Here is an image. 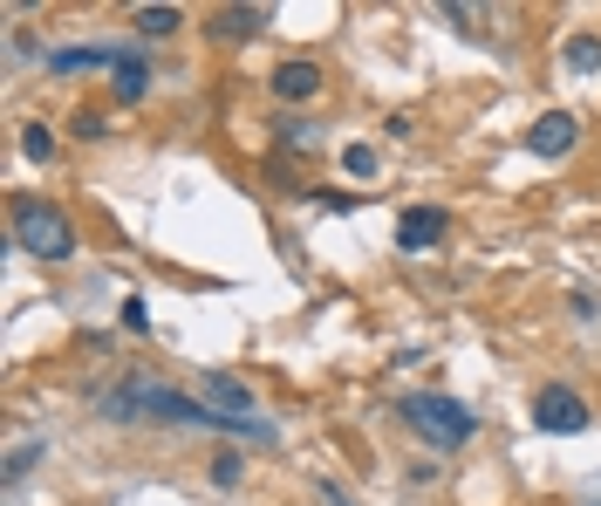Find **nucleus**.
<instances>
[{
    "label": "nucleus",
    "mask_w": 601,
    "mask_h": 506,
    "mask_svg": "<svg viewBox=\"0 0 601 506\" xmlns=\"http://www.w3.org/2000/svg\"><path fill=\"white\" fill-rule=\"evenodd\" d=\"M8 219H14V246L21 253H35V261H48V267L75 261V226H69L62 206H48V198H14Z\"/></svg>",
    "instance_id": "f257e3e1"
},
{
    "label": "nucleus",
    "mask_w": 601,
    "mask_h": 506,
    "mask_svg": "<svg viewBox=\"0 0 601 506\" xmlns=\"http://www.w3.org/2000/svg\"><path fill=\"white\" fill-rule=\"evenodd\" d=\"M404 424H410V432H417V438H424L431 451H458L465 438H472V432H479V418H472V411H465V403H458V397H431V390L404 403Z\"/></svg>",
    "instance_id": "f03ea898"
},
{
    "label": "nucleus",
    "mask_w": 601,
    "mask_h": 506,
    "mask_svg": "<svg viewBox=\"0 0 601 506\" xmlns=\"http://www.w3.org/2000/svg\"><path fill=\"white\" fill-rule=\"evenodd\" d=\"M533 424H540V432H561V438L588 432V397L574 390V384H546L533 397Z\"/></svg>",
    "instance_id": "7ed1b4c3"
},
{
    "label": "nucleus",
    "mask_w": 601,
    "mask_h": 506,
    "mask_svg": "<svg viewBox=\"0 0 601 506\" xmlns=\"http://www.w3.org/2000/svg\"><path fill=\"white\" fill-rule=\"evenodd\" d=\"M574 137H581V123H574L567 110H546L533 131H527V150H533V158H567Z\"/></svg>",
    "instance_id": "20e7f679"
},
{
    "label": "nucleus",
    "mask_w": 601,
    "mask_h": 506,
    "mask_svg": "<svg viewBox=\"0 0 601 506\" xmlns=\"http://www.w3.org/2000/svg\"><path fill=\"white\" fill-rule=\"evenodd\" d=\"M437 240H444V213H437V206H410V213L397 219V246H404V253H431Z\"/></svg>",
    "instance_id": "39448f33"
},
{
    "label": "nucleus",
    "mask_w": 601,
    "mask_h": 506,
    "mask_svg": "<svg viewBox=\"0 0 601 506\" xmlns=\"http://www.w3.org/2000/svg\"><path fill=\"white\" fill-rule=\"evenodd\" d=\"M274 96H280V104H308V96H322V69L315 62H280L274 69Z\"/></svg>",
    "instance_id": "423d86ee"
},
{
    "label": "nucleus",
    "mask_w": 601,
    "mask_h": 506,
    "mask_svg": "<svg viewBox=\"0 0 601 506\" xmlns=\"http://www.w3.org/2000/svg\"><path fill=\"white\" fill-rule=\"evenodd\" d=\"M205 403H219L226 418H253V390L226 370H205Z\"/></svg>",
    "instance_id": "0eeeda50"
},
{
    "label": "nucleus",
    "mask_w": 601,
    "mask_h": 506,
    "mask_svg": "<svg viewBox=\"0 0 601 506\" xmlns=\"http://www.w3.org/2000/svg\"><path fill=\"white\" fill-rule=\"evenodd\" d=\"M117 104H144V89H151V69H144V56L137 48H117Z\"/></svg>",
    "instance_id": "6e6552de"
},
{
    "label": "nucleus",
    "mask_w": 601,
    "mask_h": 506,
    "mask_svg": "<svg viewBox=\"0 0 601 506\" xmlns=\"http://www.w3.org/2000/svg\"><path fill=\"white\" fill-rule=\"evenodd\" d=\"M267 28V8H219L213 14V35L219 41H247V35H260Z\"/></svg>",
    "instance_id": "1a4fd4ad"
},
{
    "label": "nucleus",
    "mask_w": 601,
    "mask_h": 506,
    "mask_svg": "<svg viewBox=\"0 0 601 506\" xmlns=\"http://www.w3.org/2000/svg\"><path fill=\"white\" fill-rule=\"evenodd\" d=\"M56 75H83V69H117V48H56L48 56Z\"/></svg>",
    "instance_id": "9d476101"
},
{
    "label": "nucleus",
    "mask_w": 601,
    "mask_h": 506,
    "mask_svg": "<svg viewBox=\"0 0 601 506\" xmlns=\"http://www.w3.org/2000/svg\"><path fill=\"white\" fill-rule=\"evenodd\" d=\"M561 56H567V69H574V75H594V69H601V35H574Z\"/></svg>",
    "instance_id": "9b49d317"
},
{
    "label": "nucleus",
    "mask_w": 601,
    "mask_h": 506,
    "mask_svg": "<svg viewBox=\"0 0 601 506\" xmlns=\"http://www.w3.org/2000/svg\"><path fill=\"white\" fill-rule=\"evenodd\" d=\"M21 158L48 165V158H56V131H48V123H28V131H21Z\"/></svg>",
    "instance_id": "f8f14e48"
},
{
    "label": "nucleus",
    "mask_w": 601,
    "mask_h": 506,
    "mask_svg": "<svg viewBox=\"0 0 601 506\" xmlns=\"http://www.w3.org/2000/svg\"><path fill=\"white\" fill-rule=\"evenodd\" d=\"M178 28V8H137V35L144 41H158V35H171Z\"/></svg>",
    "instance_id": "ddd939ff"
},
{
    "label": "nucleus",
    "mask_w": 601,
    "mask_h": 506,
    "mask_svg": "<svg viewBox=\"0 0 601 506\" xmlns=\"http://www.w3.org/2000/svg\"><path fill=\"white\" fill-rule=\"evenodd\" d=\"M41 451H48L41 438H28V445H14V451H8V466H0V472H8V486H14V479H28V466L41 459Z\"/></svg>",
    "instance_id": "4468645a"
},
{
    "label": "nucleus",
    "mask_w": 601,
    "mask_h": 506,
    "mask_svg": "<svg viewBox=\"0 0 601 506\" xmlns=\"http://www.w3.org/2000/svg\"><path fill=\"white\" fill-rule=\"evenodd\" d=\"M342 165L356 171V179H370V171H376V150H370V144H349V150H342Z\"/></svg>",
    "instance_id": "2eb2a0df"
},
{
    "label": "nucleus",
    "mask_w": 601,
    "mask_h": 506,
    "mask_svg": "<svg viewBox=\"0 0 601 506\" xmlns=\"http://www.w3.org/2000/svg\"><path fill=\"white\" fill-rule=\"evenodd\" d=\"M567 309L581 315V322H594V315H601V294H588V288H574V294H567Z\"/></svg>",
    "instance_id": "dca6fc26"
},
{
    "label": "nucleus",
    "mask_w": 601,
    "mask_h": 506,
    "mask_svg": "<svg viewBox=\"0 0 601 506\" xmlns=\"http://www.w3.org/2000/svg\"><path fill=\"white\" fill-rule=\"evenodd\" d=\"M123 328H130V336H144V328H151V309H144V301H123Z\"/></svg>",
    "instance_id": "f3484780"
},
{
    "label": "nucleus",
    "mask_w": 601,
    "mask_h": 506,
    "mask_svg": "<svg viewBox=\"0 0 601 506\" xmlns=\"http://www.w3.org/2000/svg\"><path fill=\"white\" fill-rule=\"evenodd\" d=\"M280 144L287 150H308V144H315V131H308V123H280Z\"/></svg>",
    "instance_id": "a211bd4d"
},
{
    "label": "nucleus",
    "mask_w": 601,
    "mask_h": 506,
    "mask_svg": "<svg viewBox=\"0 0 601 506\" xmlns=\"http://www.w3.org/2000/svg\"><path fill=\"white\" fill-rule=\"evenodd\" d=\"M322 506H356V499H349L342 486H335V479H322Z\"/></svg>",
    "instance_id": "6ab92c4d"
},
{
    "label": "nucleus",
    "mask_w": 601,
    "mask_h": 506,
    "mask_svg": "<svg viewBox=\"0 0 601 506\" xmlns=\"http://www.w3.org/2000/svg\"><path fill=\"white\" fill-rule=\"evenodd\" d=\"M594 506H601V499H594Z\"/></svg>",
    "instance_id": "aec40b11"
}]
</instances>
